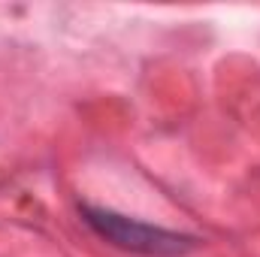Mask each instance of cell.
I'll use <instances>...</instances> for the list:
<instances>
[{"label":"cell","instance_id":"cell-1","mask_svg":"<svg viewBox=\"0 0 260 257\" xmlns=\"http://www.w3.org/2000/svg\"><path fill=\"white\" fill-rule=\"evenodd\" d=\"M82 221L103 236L106 242L133 251V254H145V257H182L197 248V239L188 233H176V230H164V227H151L142 224L136 218L118 215L112 209H100V206H79Z\"/></svg>","mask_w":260,"mask_h":257}]
</instances>
